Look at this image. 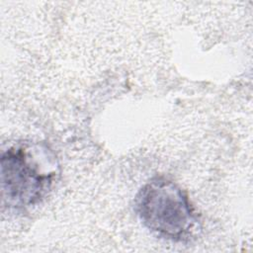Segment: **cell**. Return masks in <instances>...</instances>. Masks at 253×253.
<instances>
[{
    "label": "cell",
    "instance_id": "obj_1",
    "mask_svg": "<svg viewBox=\"0 0 253 253\" xmlns=\"http://www.w3.org/2000/svg\"><path fill=\"white\" fill-rule=\"evenodd\" d=\"M57 174L58 164L46 145H14L1 157L3 201L15 209L35 206L50 190Z\"/></svg>",
    "mask_w": 253,
    "mask_h": 253
},
{
    "label": "cell",
    "instance_id": "obj_2",
    "mask_svg": "<svg viewBox=\"0 0 253 253\" xmlns=\"http://www.w3.org/2000/svg\"><path fill=\"white\" fill-rule=\"evenodd\" d=\"M134 209L148 229L173 241L190 240L200 229L187 195L166 178L157 177L145 184L135 197Z\"/></svg>",
    "mask_w": 253,
    "mask_h": 253
}]
</instances>
